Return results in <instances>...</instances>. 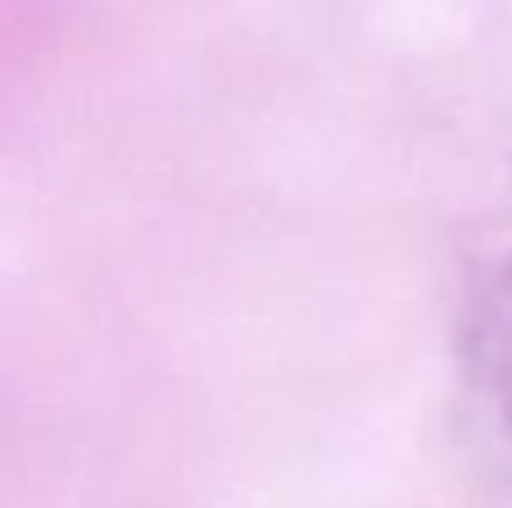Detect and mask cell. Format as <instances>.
Masks as SVG:
<instances>
[{"instance_id": "6da1fadb", "label": "cell", "mask_w": 512, "mask_h": 508, "mask_svg": "<svg viewBox=\"0 0 512 508\" xmlns=\"http://www.w3.org/2000/svg\"><path fill=\"white\" fill-rule=\"evenodd\" d=\"M459 392L472 423L512 446V261L495 270L463 315Z\"/></svg>"}]
</instances>
